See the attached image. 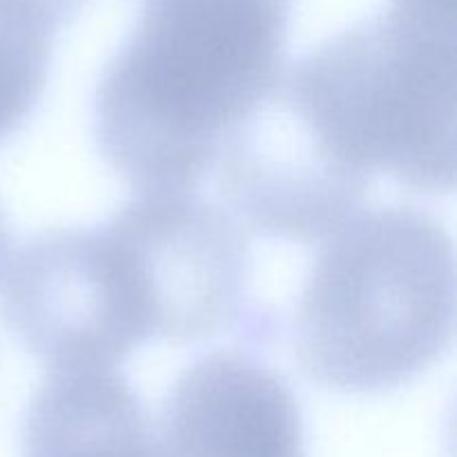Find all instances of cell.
I'll return each mask as SVG.
<instances>
[{"label":"cell","mask_w":457,"mask_h":457,"mask_svg":"<svg viewBox=\"0 0 457 457\" xmlns=\"http://www.w3.org/2000/svg\"><path fill=\"white\" fill-rule=\"evenodd\" d=\"M293 0H141L94 94V138L134 192H196L284 74Z\"/></svg>","instance_id":"obj_1"},{"label":"cell","mask_w":457,"mask_h":457,"mask_svg":"<svg viewBox=\"0 0 457 457\" xmlns=\"http://www.w3.org/2000/svg\"><path fill=\"white\" fill-rule=\"evenodd\" d=\"M453 333V239L431 214L391 205L326 237L299 295L293 348L311 382L370 395L427 373Z\"/></svg>","instance_id":"obj_2"},{"label":"cell","mask_w":457,"mask_h":457,"mask_svg":"<svg viewBox=\"0 0 457 457\" xmlns=\"http://www.w3.org/2000/svg\"><path fill=\"white\" fill-rule=\"evenodd\" d=\"M330 150L418 192L455 186V0H391L284 70Z\"/></svg>","instance_id":"obj_3"},{"label":"cell","mask_w":457,"mask_h":457,"mask_svg":"<svg viewBox=\"0 0 457 457\" xmlns=\"http://www.w3.org/2000/svg\"><path fill=\"white\" fill-rule=\"evenodd\" d=\"M0 315L47 369H116L152 339L137 277L105 226L31 237L0 277Z\"/></svg>","instance_id":"obj_4"},{"label":"cell","mask_w":457,"mask_h":457,"mask_svg":"<svg viewBox=\"0 0 457 457\" xmlns=\"http://www.w3.org/2000/svg\"><path fill=\"white\" fill-rule=\"evenodd\" d=\"M103 226L132 266L152 339L183 346L244 328L253 259L228 208L199 192H137Z\"/></svg>","instance_id":"obj_5"},{"label":"cell","mask_w":457,"mask_h":457,"mask_svg":"<svg viewBox=\"0 0 457 457\" xmlns=\"http://www.w3.org/2000/svg\"><path fill=\"white\" fill-rule=\"evenodd\" d=\"M219 183L232 214L259 235L324 239L360 212L369 174L339 159L279 83L228 134Z\"/></svg>","instance_id":"obj_6"},{"label":"cell","mask_w":457,"mask_h":457,"mask_svg":"<svg viewBox=\"0 0 457 457\" xmlns=\"http://www.w3.org/2000/svg\"><path fill=\"white\" fill-rule=\"evenodd\" d=\"M156 436L165 457H306L293 388L245 351L192 361L165 395Z\"/></svg>","instance_id":"obj_7"},{"label":"cell","mask_w":457,"mask_h":457,"mask_svg":"<svg viewBox=\"0 0 457 457\" xmlns=\"http://www.w3.org/2000/svg\"><path fill=\"white\" fill-rule=\"evenodd\" d=\"M21 424V457H165L156 422L110 366L47 369Z\"/></svg>","instance_id":"obj_8"},{"label":"cell","mask_w":457,"mask_h":457,"mask_svg":"<svg viewBox=\"0 0 457 457\" xmlns=\"http://www.w3.org/2000/svg\"><path fill=\"white\" fill-rule=\"evenodd\" d=\"M54 36L0 18V143L34 114L47 85Z\"/></svg>","instance_id":"obj_9"},{"label":"cell","mask_w":457,"mask_h":457,"mask_svg":"<svg viewBox=\"0 0 457 457\" xmlns=\"http://www.w3.org/2000/svg\"><path fill=\"white\" fill-rule=\"evenodd\" d=\"M87 0H0V18L16 25L56 36L62 25H70Z\"/></svg>","instance_id":"obj_10"},{"label":"cell","mask_w":457,"mask_h":457,"mask_svg":"<svg viewBox=\"0 0 457 457\" xmlns=\"http://www.w3.org/2000/svg\"><path fill=\"white\" fill-rule=\"evenodd\" d=\"M9 257H12V232H9L7 217H4V210L0 205V277H3Z\"/></svg>","instance_id":"obj_11"}]
</instances>
